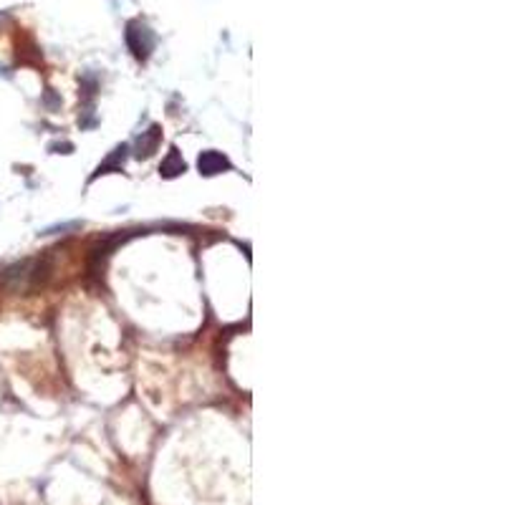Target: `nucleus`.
<instances>
[{
	"label": "nucleus",
	"instance_id": "1",
	"mask_svg": "<svg viewBox=\"0 0 505 505\" xmlns=\"http://www.w3.org/2000/svg\"><path fill=\"white\" fill-rule=\"evenodd\" d=\"M126 43H129V49H132V54L139 61H145L152 54V49H154V36H152V30L145 23L132 20V23L126 25Z\"/></svg>",
	"mask_w": 505,
	"mask_h": 505
},
{
	"label": "nucleus",
	"instance_id": "2",
	"mask_svg": "<svg viewBox=\"0 0 505 505\" xmlns=\"http://www.w3.org/2000/svg\"><path fill=\"white\" fill-rule=\"evenodd\" d=\"M197 167H200V175L212 177V175H220L223 169H230V162H228V157H223L220 152H202L197 159Z\"/></svg>",
	"mask_w": 505,
	"mask_h": 505
},
{
	"label": "nucleus",
	"instance_id": "3",
	"mask_svg": "<svg viewBox=\"0 0 505 505\" xmlns=\"http://www.w3.org/2000/svg\"><path fill=\"white\" fill-rule=\"evenodd\" d=\"M187 169V164H185V159H182V154H180V150H169V154L164 157V162L159 164V175L162 177H167V180H172V177H177V175H182Z\"/></svg>",
	"mask_w": 505,
	"mask_h": 505
},
{
	"label": "nucleus",
	"instance_id": "4",
	"mask_svg": "<svg viewBox=\"0 0 505 505\" xmlns=\"http://www.w3.org/2000/svg\"><path fill=\"white\" fill-rule=\"evenodd\" d=\"M159 126L152 124L147 132H142V137L137 139V157H152L157 152V145H159Z\"/></svg>",
	"mask_w": 505,
	"mask_h": 505
},
{
	"label": "nucleus",
	"instance_id": "5",
	"mask_svg": "<svg viewBox=\"0 0 505 505\" xmlns=\"http://www.w3.org/2000/svg\"><path fill=\"white\" fill-rule=\"evenodd\" d=\"M124 152H126V147H119V150H116L114 154L109 157L107 162H104L102 167L97 169V175H107L109 169H116V167H119V159H121V162H124Z\"/></svg>",
	"mask_w": 505,
	"mask_h": 505
}]
</instances>
